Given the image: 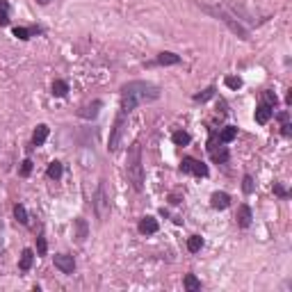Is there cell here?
<instances>
[{"mask_svg": "<svg viewBox=\"0 0 292 292\" xmlns=\"http://www.w3.org/2000/svg\"><path fill=\"white\" fill-rule=\"evenodd\" d=\"M160 99V87L153 82H146V80H133V82H126L121 87V110L119 112L130 114L137 105L142 103H153Z\"/></svg>", "mask_w": 292, "mask_h": 292, "instance_id": "cell-1", "label": "cell"}, {"mask_svg": "<svg viewBox=\"0 0 292 292\" xmlns=\"http://www.w3.org/2000/svg\"><path fill=\"white\" fill-rule=\"evenodd\" d=\"M126 173H128V183L133 185L135 192H142L144 189V164H142V144L139 142H135L128 149Z\"/></svg>", "mask_w": 292, "mask_h": 292, "instance_id": "cell-2", "label": "cell"}, {"mask_svg": "<svg viewBox=\"0 0 292 292\" xmlns=\"http://www.w3.org/2000/svg\"><path fill=\"white\" fill-rule=\"evenodd\" d=\"M91 208H94L99 222H105L110 217V197H108V189H105V180H101L99 187H96L94 199H91Z\"/></svg>", "mask_w": 292, "mask_h": 292, "instance_id": "cell-3", "label": "cell"}, {"mask_svg": "<svg viewBox=\"0 0 292 292\" xmlns=\"http://www.w3.org/2000/svg\"><path fill=\"white\" fill-rule=\"evenodd\" d=\"M203 10L208 12V14H213V16H217L219 21H224V23L228 25V28H231V32H235V35L240 37V39H244L247 41L249 39V30L247 28H244L242 23H240L238 19H233L231 14H228V12H224V10H219V7H203Z\"/></svg>", "mask_w": 292, "mask_h": 292, "instance_id": "cell-4", "label": "cell"}, {"mask_svg": "<svg viewBox=\"0 0 292 292\" xmlns=\"http://www.w3.org/2000/svg\"><path fill=\"white\" fill-rule=\"evenodd\" d=\"M208 153H210V160L213 162H217V164H226L228 162V149L224 146L222 142H219V137H217V133L215 130H210V139H208Z\"/></svg>", "mask_w": 292, "mask_h": 292, "instance_id": "cell-5", "label": "cell"}, {"mask_svg": "<svg viewBox=\"0 0 292 292\" xmlns=\"http://www.w3.org/2000/svg\"><path fill=\"white\" fill-rule=\"evenodd\" d=\"M126 119H128V114H124V112H119L117 114V119H114V126H112V130H110V142H108V149L112 151H117L121 146V139H124V130H126Z\"/></svg>", "mask_w": 292, "mask_h": 292, "instance_id": "cell-6", "label": "cell"}, {"mask_svg": "<svg viewBox=\"0 0 292 292\" xmlns=\"http://www.w3.org/2000/svg\"><path fill=\"white\" fill-rule=\"evenodd\" d=\"M180 171L183 173H194V176H199V178H206L210 173L208 164H203L201 160L197 158H183V162H180Z\"/></svg>", "mask_w": 292, "mask_h": 292, "instance_id": "cell-7", "label": "cell"}, {"mask_svg": "<svg viewBox=\"0 0 292 292\" xmlns=\"http://www.w3.org/2000/svg\"><path fill=\"white\" fill-rule=\"evenodd\" d=\"M55 267L60 269L62 274H73L75 272V258L69 253H57L55 256Z\"/></svg>", "mask_w": 292, "mask_h": 292, "instance_id": "cell-8", "label": "cell"}, {"mask_svg": "<svg viewBox=\"0 0 292 292\" xmlns=\"http://www.w3.org/2000/svg\"><path fill=\"white\" fill-rule=\"evenodd\" d=\"M235 222H238L240 228H249V226H251L253 213H251V208H249L247 203H242V206L238 208V213H235Z\"/></svg>", "mask_w": 292, "mask_h": 292, "instance_id": "cell-9", "label": "cell"}, {"mask_svg": "<svg viewBox=\"0 0 292 292\" xmlns=\"http://www.w3.org/2000/svg\"><path fill=\"white\" fill-rule=\"evenodd\" d=\"M137 231L142 233V235H155V233L160 231V224H158V219H155V217H142V219H139Z\"/></svg>", "mask_w": 292, "mask_h": 292, "instance_id": "cell-10", "label": "cell"}, {"mask_svg": "<svg viewBox=\"0 0 292 292\" xmlns=\"http://www.w3.org/2000/svg\"><path fill=\"white\" fill-rule=\"evenodd\" d=\"M101 108H103V101H94V103L84 105V108L78 110V117H82V119H96L101 112Z\"/></svg>", "mask_w": 292, "mask_h": 292, "instance_id": "cell-11", "label": "cell"}, {"mask_svg": "<svg viewBox=\"0 0 292 292\" xmlns=\"http://www.w3.org/2000/svg\"><path fill=\"white\" fill-rule=\"evenodd\" d=\"M274 117V108L272 105H267V103H260L256 108V124H260V126H265L269 119Z\"/></svg>", "mask_w": 292, "mask_h": 292, "instance_id": "cell-12", "label": "cell"}, {"mask_svg": "<svg viewBox=\"0 0 292 292\" xmlns=\"http://www.w3.org/2000/svg\"><path fill=\"white\" fill-rule=\"evenodd\" d=\"M48 126L46 124H39L35 128V133H32V149H37V146H44L46 139H48Z\"/></svg>", "mask_w": 292, "mask_h": 292, "instance_id": "cell-13", "label": "cell"}, {"mask_svg": "<svg viewBox=\"0 0 292 292\" xmlns=\"http://www.w3.org/2000/svg\"><path fill=\"white\" fill-rule=\"evenodd\" d=\"M153 64L158 66H173V64H180V57L176 53H169V50H162V53L155 57Z\"/></svg>", "mask_w": 292, "mask_h": 292, "instance_id": "cell-14", "label": "cell"}, {"mask_svg": "<svg viewBox=\"0 0 292 292\" xmlns=\"http://www.w3.org/2000/svg\"><path fill=\"white\" fill-rule=\"evenodd\" d=\"M210 206H213L215 210H226L228 206H231V197H228L226 192H215L213 197H210Z\"/></svg>", "mask_w": 292, "mask_h": 292, "instance_id": "cell-15", "label": "cell"}, {"mask_svg": "<svg viewBox=\"0 0 292 292\" xmlns=\"http://www.w3.org/2000/svg\"><path fill=\"white\" fill-rule=\"evenodd\" d=\"M73 226H75V240H78L80 244L87 240V235H89V226H87V219H82V217H78L73 222Z\"/></svg>", "mask_w": 292, "mask_h": 292, "instance_id": "cell-16", "label": "cell"}, {"mask_svg": "<svg viewBox=\"0 0 292 292\" xmlns=\"http://www.w3.org/2000/svg\"><path fill=\"white\" fill-rule=\"evenodd\" d=\"M32 260H35V251H32V249H23L21 260H19V269H21V272H30Z\"/></svg>", "mask_w": 292, "mask_h": 292, "instance_id": "cell-17", "label": "cell"}, {"mask_svg": "<svg viewBox=\"0 0 292 292\" xmlns=\"http://www.w3.org/2000/svg\"><path fill=\"white\" fill-rule=\"evenodd\" d=\"M41 28H14V37H19L21 41H28L30 37H35V35H41Z\"/></svg>", "mask_w": 292, "mask_h": 292, "instance_id": "cell-18", "label": "cell"}, {"mask_svg": "<svg viewBox=\"0 0 292 292\" xmlns=\"http://www.w3.org/2000/svg\"><path fill=\"white\" fill-rule=\"evenodd\" d=\"M62 173H64V167H62V162H57V160H53V162L48 164V169H46V176H48L50 180H60Z\"/></svg>", "mask_w": 292, "mask_h": 292, "instance_id": "cell-19", "label": "cell"}, {"mask_svg": "<svg viewBox=\"0 0 292 292\" xmlns=\"http://www.w3.org/2000/svg\"><path fill=\"white\" fill-rule=\"evenodd\" d=\"M217 137L222 144H231L233 139L238 137V128L235 126H226V128H222V133H217Z\"/></svg>", "mask_w": 292, "mask_h": 292, "instance_id": "cell-20", "label": "cell"}, {"mask_svg": "<svg viewBox=\"0 0 292 292\" xmlns=\"http://www.w3.org/2000/svg\"><path fill=\"white\" fill-rule=\"evenodd\" d=\"M171 139H173V144H176V146H187V144L192 142V135L185 133V130H176V133L171 135Z\"/></svg>", "mask_w": 292, "mask_h": 292, "instance_id": "cell-21", "label": "cell"}, {"mask_svg": "<svg viewBox=\"0 0 292 292\" xmlns=\"http://www.w3.org/2000/svg\"><path fill=\"white\" fill-rule=\"evenodd\" d=\"M183 285H185V290H187V292H199V290H201V281H199L194 274H187V276L183 278Z\"/></svg>", "mask_w": 292, "mask_h": 292, "instance_id": "cell-22", "label": "cell"}, {"mask_svg": "<svg viewBox=\"0 0 292 292\" xmlns=\"http://www.w3.org/2000/svg\"><path fill=\"white\" fill-rule=\"evenodd\" d=\"M66 94H69V84H66L64 80H55V82H53V96L64 99Z\"/></svg>", "mask_w": 292, "mask_h": 292, "instance_id": "cell-23", "label": "cell"}, {"mask_svg": "<svg viewBox=\"0 0 292 292\" xmlns=\"http://www.w3.org/2000/svg\"><path fill=\"white\" fill-rule=\"evenodd\" d=\"M14 217H16V222L23 224V226L30 222V219H28V210H25L23 203H16V206H14Z\"/></svg>", "mask_w": 292, "mask_h": 292, "instance_id": "cell-24", "label": "cell"}, {"mask_svg": "<svg viewBox=\"0 0 292 292\" xmlns=\"http://www.w3.org/2000/svg\"><path fill=\"white\" fill-rule=\"evenodd\" d=\"M7 23H10V3L0 0V28H5Z\"/></svg>", "mask_w": 292, "mask_h": 292, "instance_id": "cell-25", "label": "cell"}, {"mask_svg": "<svg viewBox=\"0 0 292 292\" xmlns=\"http://www.w3.org/2000/svg\"><path fill=\"white\" fill-rule=\"evenodd\" d=\"M201 247H203V238H201V235H192V238L187 240V251L189 253H199V251H201Z\"/></svg>", "mask_w": 292, "mask_h": 292, "instance_id": "cell-26", "label": "cell"}, {"mask_svg": "<svg viewBox=\"0 0 292 292\" xmlns=\"http://www.w3.org/2000/svg\"><path fill=\"white\" fill-rule=\"evenodd\" d=\"M224 82H226L228 89H235V91L242 87V78H240V75H226V80H224Z\"/></svg>", "mask_w": 292, "mask_h": 292, "instance_id": "cell-27", "label": "cell"}, {"mask_svg": "<svg viewBox=\"0 0 292 292\" xmlns=\"http://www.w3.org/2000/svg\"><path fill=\"white\" fill-rule=\"evenodd\" d=\"M215 91H217V89H215V87H208V89H203L201 94H197V96H194V101H197V103H206V101H210V99H213V96H215Z\"/></svg>", "mask_w": 292, "mask_h": 292, "instance_id": "cell-28", "label": "cell"}, {"mask_svg": "<svg viewBox=\"0 0 292 292\" xmlns=\"http://www.w3.org/2000/svg\"><path fill=\"white\" fill-rule=\"evenodd\" d=\"M37 253H39V256H46V253H48V242H46L44 233L37 235Z\"/></svg>", "mask_w": 292, "mask_h": 292, "instance_id": "cell-29", "label": "cell"}, {"mask_svg": "<svg viewBox=\"0 0 292 292\" xmlns=\"http://www.w3.org/2000/svg\"><path fill=\"white\" fill-rule=\"evenodd\" d=\"M262 103H267V105H272V108H276V103H278L276 94H274L272 89H265V91H262Z\"/></svg>", "mask_w": 292, "mask_h": 292, "instance_id": "cell-30", "label": "cell"}, {"mask_svg": "<svg viewBox=\"0 0 292 292\" xmlns=\"http://www.w3.org/2000/svg\"><path fill=\"white\" fill-rule=\"evenodd\" d=\"M253 189H256V183H253V178L247 173V176L242 178V192L244 194H253Z\"/></svg>", "mask_w": 292, "mask_h": 292, "instance_id": "cell-31", "label": "cell"}, {"mask_svg": "<svg viewBox=\"0 0 292 292\" xmlns=\"http://www.w3.org/2000/svg\"><path fill=\"white\" fill-rule=\"evenodd\" d=\"M19 173H21V176H23V178H25V176H30V173H32V160H30V158H25L23 162H21Z\"/></svg>", "mask_w": 292, "mask_h": 292, "instance_id": "cell-32", "label": "cell"}, {"mask_svg": "<svg viewBox=\"0 0 292 292\" xmlns=\"http://www.w3.org/2000/svg\"><path fill=\"white\" fill-rule=\"evenodd\" d=\"M274 194L281 197V199H287V189L283 187V185H278V183H274Z\"/></svg>", "mask_w": 292, "mask_h": 292, "instance_id": "cell-33", "label": "cell"}, {"mask_svg": "<svg viewBox=\"0 0 292 292\" xmlns=\"http://www.w3.org/2000/svg\"><path fill=\"white\" fill-rule=\"evenodd\" d=\"M37 3H39V5H48L50 0H37Z\"/></svg>", "mask_w": 292, "mask_h": 292, "instance_id": "cell-34", "label": "cell"}, {"mask_svg": "<svg viewBox=\"0 0 292 292\" xmlns=\"http://www.w3.org/2000/svg\"><path fill=\"white\" fill-rule=\"evenodd\" d=\"M0 231H3V217H0Z\"/></svg>", "mask_w": 292, "mask_h": 292, "instance_id": "cell-35", "label": "cell"}, {"mask_svg": "<svg viewBox=\"0 0 292 292\" xmlns=\"http://www.w3.org/2000/svg\"><path fill=\"white\" fill-rule=\"evenodd\" d=\"M0 251H3V238H0Z\"/></svg>", "mask_w": 292, "mask_h": 292, "instance_id": "cell-36", "label": "cell"}]
</instances>
